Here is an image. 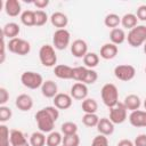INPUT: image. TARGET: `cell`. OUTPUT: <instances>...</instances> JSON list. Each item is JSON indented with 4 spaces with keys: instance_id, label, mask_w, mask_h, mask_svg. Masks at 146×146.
I'll use <instances>...</instances> for the list:
<instances>
[{
    "instance_id": "4",
    "label": "cell",
    "mask_w": 146,
    "mask_h": 146,
    "mask_svg": "<svg viewBox=\"0 0 146 146\" xmlns=\"http://www.w3.org/2000/svg\"><path fill=\"white\" fill-rule=\"evenodd\" d=\"M39 59L41 64L46 67H52L57 63V55L54 46L43 44L39 50Z\"/></svg>"
},
{
    "instance_id": "44",
    "label": "cell",
    "mask_w": 146,
    "mask_h": 146,
    "mask_svg": "<svg viewBox=\"0 0 146 146\" xmlns=\"http://www.w3.org/2000/svg\"><path fill=\"white\" fill-rule=\"evenodd\" d=\"M6 43H5V36H1V54H0V63H3L6 59Z\"/></svg>"
},
{
    "instance_id": "21",
    "label": "cell",
    "mask_w": 146,
    "mask_h": 146,
    "mask_svg": "<svg viewBox=\"0 0 146 146\" xmlns=\"http://www.w3.org/2000/svg\"><path fill=\"white\" fill-rule=\"evenodd\" d=\"M19 32H21V27L15 22H9L5 24V26L2 27V35L5 38H8L9 40L14 38H18L17 35L19 34Z\"/></svg>"
},
{
    "instance_id": "41",
    "label": "cell",
    "mask_w": 146,
    "mask_h": 146,
    "mask_svg": "<svg viewBox=\"0 0 146 146\" xmlns=\"http://www.w3.org/2000/svg\"><path fill=\"white\" fill-rule=\"evenodd\" d=\"M9 100V92L5 87H0V106L5 105Z\"/></svg>"
},
{
    "instance_id": "29",
    "label": "cell",
    "mask_w": 146,
    "mask_h": 146,
    "mask_svg": "<svg viewBox=\"0 0 146 146\" xmlns=\"http://www.w3.org/2000/svg\"><path fill=\"white\" fill-rule=\"evenodd\" d=\"M60 144H63V136L60 135V132L51 131L48 133L46 141L47 146H60Z\"/></svg>"
},
{
    "instance_id": "45",
    "label": "cell",
    "mask_w": 146,
    "mask_h": 146,
    "mask_svg": "<svg viewBox=\"0 0 146 146\" xmlns=\"http://www.w3.org/2000/svg\"><path fill=\"white\" fill-rule=\"evenodd\" d=\"M33 5L36 8H39L40 10H42L43 8H46L49 5V1L48 0H35V1H33Z\"/></svg>"
},
{
    "instance_id": "3",
    "label": "cell",
    "mask_w": 146,
    "mask_h": 146,
    "mask_svg": "<svg viewBox=\"0 0 146 146\" xmlns=\"http://www.w3.org/2000/svg\"><path fill=\"white\" fill-rule=\"evenodd\" d=\"M127 40L128 43L133 48L144 46V43L146 42V26L137 25L136 27L131 29L127 35Z\"/></svg>"
},
{
    "instance_id": "16",
    "label": "cell",
    "mask_w": 146,
    "mask_h": 146,
    "mask_svg": "<svg viewBox=\"0 0 146 146\" xmlns=\"http://www.w3.org/2000/svg\"><path fill=\"white\" fill-rule=\"evenodd\" d=\"M96 128H97L99 135H104L106 137L114 132V123L107 117L99 119V122H98Z\"/></svg>"
},
{
    "instance_id": "28",
    "label": "cell",
    "mask_w": 146,
    "mask_h": 146,
    "mask_svg": "<svg viewBox=\"0 0 146 146\" xmlns=\"http://www.w3.org/2000/svg\"><path fill=\"white\" fill-rule=\"evenodd\" d=\"M21 22L25 26H34L35 25V11L24 10L21 14Z\"/></svg>"
},
{
    "instance_id": "39",
    "label": "cell",
    "mask_w": 146,
    "mask_h": 146,
    "mask_svg": "<svg viewBox=\"0 0 146 146\" xmlns=\"http://www.w3.org/2000/svg\"><path fill=\"white\" fill-rule=\"evenodd\" d=\"M97 79H98L97 72L95 70H92V68H88L87 74H86V78H84V80H83L82 83H84V84H92V83H95L97 81Z\"/></svg>"
},
{
    "instance_id": "26",
    "label": "cell",
    "mask_w": 146,
    "mask_h": 146,
    "mask_svg": "<svg viewBox=\"0 0 146 146\" xmlns=\"http://www.w3.org/2000/svg\"><path fill=\"white\" fill-rule=\"evenodd\" d=\"M81 107L84 114H94L98 110V104L94 98H86L84 100H82Z\"/></svg>"
},
{
    "instance_id": "25",
    "label": "cell",
    "mask_w": 146,
    "mask_h": 146,
    "mask_svg": "<svg viewBox=\"0 0 146 146\" xmlns=\"http://www.w3.org/2000/svg\"><path fill=\"white\" fill-rule=\"evenodd\" d=\"M137 23H138V18L136 16V14H131V13H128V14H124L122 17H121V24L124 29H133L137 26Z\"/></svg>"
},
{
    "instance_id": "35",
    "label": "cell",
    "mask_w": 146,
    "mask_h": 146,
    "mask_svg": "<svg viewBox=\"0 0 146 146\" xmlns=\"http://www.w3.org/2000/svg\"><path fill=\"white\" fill-rule=\"evenodd\" d=\"M88 67L86 66H76L73 67V80L78 81V82H83L86 74H87Z\"/></svg>"
},
{
    "instance_id": "48",
    "label": "cell",
    "mask_w": 146,
    "mask_h": 146,
    "mask_svg": "<svg viewBox=\"0 0 146 146\" xmlns=\"http://www.w3.org/2000/svg\"><path fill=\"white\" fill-rule=\"evenodd\" d=\"M144 107H145V110H146V98H145V100H144Z\"/></svg>"
},
{
    "instance_id": "43",
    "label": "cell",
    "mask_w": 146,
    "mask_h": 146,
    "mask_svg": "<svg viewBox=\"0 0 146 146\" xmlns=\"http://www.w3.org/2000/svg\"><path fill=\"white\" fill-rule=\"evenodd\" d=\"M135 146H146V133L138 135L133 140Z\"/></svg>"
},
{
    "instance_id": "49",
    "label": "cell",
    "mask_w": 146,
    "mask_h": 146,
    "mask_svg": "<svg viewBox=\"0 0 146 146\" xmlns=\"http://www.w3.org/2000/svg\"><path fill=\"white\" fill-rule=\"evenodd\" d=\"M145 72H146V67H145Z\"/></svg>"
},
{
    "instance_id": "1",
    "label": "cell",
    "mask_w": 146,
    "mask_h": 146,
    "mask_svg": "<svg viewBox=\"0 0 146 146\" xmlns=\"http://www.w3.org/2000/svg\"><path fill=\"white\" fill-rule=\"evenodd\" d=\"M59 117V110L55 106H47L35 114V121L39 128V131L43 133H49L54 131L55 122Z\"/></svg>"
},
{
    "instance_id": "30",
    "label": "cell",
    "mask_w": 146,
    "mask_h": 146,
    "mask_svg": "<svg viewBox=\"0 0 146 146\" xmlns=\"http://www.w3.org/2000/svg\"><path fill=\"white\" fill-rule=\"evenodd\" d=\"M104 24H105V26L111 27L112 30H113V29H116V27L121 24V17H120L119 15L114 14V13L108 14V15H106L105 18H104Z\"/></svg>"
},
{
    "instance_id": "38",
    "label": "cell",
    "mask_w": 146,
    "mask_h": 146,
    "mask_svg": "<svg viewBox=\"0 0 146 146\" xmlns=\"http://www.w3.org/2000/svg\"><path fill=\"white\" fill-rule=\"evenodd\" d=\"M11 115H13V112L8 106H6V105L0 106V122L2 124L5 122L9 121L11 119Z\"/></svg>"
},
{
    "instance_id": "37",
    "label": "cell",
    "mask_w": 146,
    "mask_h": 146,
    "mask_svg": "<svg viewBox=\"0 0 146 146\" xmlns=\"http://www.w3.org/2000/svg\"><path fill=\"white\" fill-rule=\"evenodd\" d=\"M48 15L44 10H35V26H42L48 22Z\"/></svg>"
},
{
    "instance_id": "22",
    "label": "cell",
    "mask_w": 146,
    "mask_h": 146,
    "mask_svg": "<svg viewBox=\"0 0 146 146\" xmlns=\"http://www.w3.org/2000/svg\"><path fill=\"white\" fill-rule=\"evenodd\" d=\"M5 11L10 17H16L22 11V6L18 0H7L5 2Z\"/></svg>"
},
{
    "instance_id": "2",
    "label": "cell",
    "mask_w": 146,
    "mask_h": 146,
    "mask_svg": "<svg viewBox=\"0 0 146 146\" xmlns=\"http://www.w3.org/2000/svg\"><path fill=\"white\" fill-rule=\"evenodd\" d=\"M100 96L104 105L107 106L108 108L114 107L119 103V90L116 86L113 83L104 84L100 90Z\"/></svg>"
},
{
    "instance_id": "32",
    "label": "cell",
    "mask_w": 146,
    "mask_h": 146,
    "mask_svg": "<svg viewBox=\"0 0 146 146\" xmlns=\"http://www.w3.org/2000/svg\"><path fill=\"white\" fill-rule=\"evenodd\" d=\"M0 146H11L10 131L6 124L0 125Z\"/></svg>"
},
{
    "instance_id": "23",
    "label": "cell",
    "mask_w": 146,
    "mask_h": 146,
    "mask_svg": "<svg viewBox=\"0 0 146 146\" xmlns=\"http://www.w3.org/2000/svg\"><path fill=\"white\" fill-rule=\"evenodd\" d=\"M123 104H124V106H125V108H127L128 111L133 112V111L139 110V107H140V105H141V102H140L139 96H137V95H135V94H130V95H128V96L124 98Z\"/></svg>"
},
{
    "instance_id": "40",
    "label": "cell",
    "mask_w": 146,
    "mask_h": 146,
    "mask_svg": "<svg viewBox=\"0 0 146 146\" xmlns=\"http://www.w3.org/2000/svg\"><path fill=\"white\" fill-rule=\"evenodd\" d=\"M91 146H110L108 144V139L106 136L104 135H98L92 139Z\"/></svg>"
},
{
    "instance_id": "17",
    "label": "cell",
    "mask_w": 146,
    "mask_h": 146,
    "mask_svg": "<svg viewBox=\"0 0 146 146\" xmlns=\"http://www.w3.org/2000/svg\"><path fill=\"white\" fill-rule=\"evenodd\" d=\"M49 19H50V23L55 27H57V30L65 29L67 26V24H68L67 16L64 13H62V11H55L54 14H51V16H50Z\"/></svg>"
},
{
    "instance_id": "31",
    "label": "cell",
    "mask_w": 146,
    "mask_h": 146,
    "mask_svg": "<svg viewBox=\"0 0 146 146\" xmlns=\"http://www.w3.org/2000/svg\"><path fill=\"white\" fill-rule=\"evenodd\" d=\"M99 63V56L96 52H88L83 57V64L88 68H94Z\"/></svg>"
},
{
    "instance_id": "11",
    "label": "cell",
    "mask_w": 146,
    "mask_h": 146,
    "mask_svg": "<svg viewBox=\"0 0 146 146\" xmlns=\"http://www.w3.org/2000/svg\"><path fill=\"white\" fill-rule=\"evenodd\" d=\"M88 96V87L82 82H75L71 88V97L76 100H84Z\"/></svg>"
},
{
    "instance_id": "13",
    "label": "cell",
    "mask_w": 146,
    "mask_h": 146,
    "mask_svg": "<svg viewBox=\"0 0 146 146\" xmlns=\"http://www.w3.org/2000/svg\"><path fill=\"white\" fill-rule=\"evenodd\" d=\"M129 122L131 125L136 128H143L146 127V111H133L129 115Z\"/></svg>"
},
{
    "instance_id": "19",
    "label": "cell",
    "mask_w": 146,
    "mask_h": 146,
    "mask_svg": "<svg viewBox=\"0 0 146 146\" xmlns=\"http://www.w3.org/2000/svg\"><path fill=\"white\" fill-rule=\"evenodd\" d=\"M41 94L46 98H54L58 94V87H57L56 82L52 80L44 81L41 86Z\"/></svg>"
},
{
    "instance_id": "6",
    "label": "cell",
    "mask_w": 146,
    "mask_h": 146,
    "mask_svg": "<svg viewBox=\"0 0 146 146\" xmlns=\"http://www.w3.org/2000/svg\"><path fill=\"white\" fill-rule=\"evenodd\" d=\"M7 48L10 52L19 55V56H25L31 51V44L29 41L21 39V38H14L8 41Z\"/></svg>"
},
{
    "instance_id": "42",
    "label": "cell",
    "mask_w": 146,
    "mask_h": 146,
    "mask_svg": "<svg viewBox=\"0 0 146 146\" xmlns=\"http://www.w3.org/2000/svg\"><path fill=\"white\" fill-rule=\"evenodd\" d=\"M136 16L139 21H143V22H146V5H141L137 8V13H136Z\"/></svg>"
},
{
    "instance_id": "47",
    "label": "cell",
    "mask_w": 146,
    "mask_h": 146,
    "mask_svg": "<svg viewBox=\"0 0 146 146\" xmlns=\"http://www.w3.org/2000/svg\"><path fill=\"white\" fill-rule=\"evenodd\" d=\"M144 52H145V54H146V42H145V43H144Z\"/></svg>"
},
{
    "instance_id": "27",
    "label": "cell",
    "mask_w": 146,
    "mask_h": 146,
    "mask_svg": "<svg viewBox=\"0 0 146 146\" xmlns=\"http://www.w3.org/2000/svg\"><path fill=\"white\" fill-rule=\"evenodd\" d=\"M47 141V137L41 131H34L30 136V145L31 146H44Z\"/></svg>"
},
{
    "instance_id": "18",
    "label": "cell",
    "mask_w": 146,
    "mask_h": 146,
    "mask_svg": "<svg viewBox=\"0 0 146 146\" xmlns=\"http://www.w3.org/2000/svg\"><path fill=\"white\" fill-rule=\"evenodd\" d=\"M54 73L58 79H63V80L73 79V67L68 65H64V64L56 65L54 68Z\"/></svg>"
},
{
    "instance_id": "8",
    "label": "cell",
    "mask_w": 146,
    "mask_h": 146,
    "mask_svg": "<svg viewBox=\"0 0 146 146\" xmlns=\"http://www.w3.org/2000/svg\"><path fill=\"white\" fill-rule=\"evenodd\" d=\"M114 75L116 79L128 82L131 81L135 75H136V68L132 65H128V64H123V65H117L114 68Z\"/></svg>"
},
{
    "instance_id": "14",
    "label": "cell",
    "mask_w": 146,
    "mask_h": 146,
    "mask_svg": "<svg viewBox=\"0 0 146 146\" xmlns=\"http://www.w3.org/2000/svg\"><path fill=\"white\" fill-rule=\"evenodd\" d=\"M73 98L71 97V95L67 94H57L54 97V106L57 107L58 110H67L72 106V100Z\"/></svg>"
},
{
    "instance_id": "9",
    "label": "cell",
    "mask_w": 146,
    "mask_h": 146,
    "mask_svg": "<svg viewBox=\"0 0 146 146\" xmlns=\"http://www.w3.org/2000/svg\"><path fill=\"white\" fill-rule=\"evenodd\" d=\"M127 108L123 103H117L114 107L110 108V120L114 124H121L127 120Z\"/></svg>"
},
{
    "instance_id": "33",
    "label": "cell",
    "mask_w": 146,
    "mask_h": 146,
    "mask_svg": "<svg viewBox=\"0 0 146 146\" xmlns=\"http://www.w3.org/2000/svg\"><path fill=\"white\" fill-rule=\"evenodd\" d=\"M60 130L64 136H70V135H75L78 133V125L74 122H64L60 127Z\"/></svg>"
},
{
    "instance_id": "50",
    "label": "cell",
    "mask_w": 146,
    "mask_h": 146,
    "mask_svg": "<svg viewBox=\"0 0 146 146\" xmlns=\"http://www.w3.org/2000/svg\"><path fill=\"white\" fill-rule=\"evenodd\" d=\"M62 146H64V145H62Z\"/></svg>"
},
{
    "instance_id": "7",
    "label": "cell",
    "mask_w": 146,
    "mask_h": 146,
    "mask_svg": "<svg viewBox=\"0 0 146 146\" xmlns=\"http://www.w3.org/2000/svg\"><path fill=\"white\" fill-rule=\"evenodd\" d=\"M71 41V34L66 29L56 30L52 35V43L54 48L57 50H64L68 47Z\"/></svg>"
},
{
    "instance_id": "46",
    "label": "cell",
    "mask_w": 146,
    "mask_h": 146,
    "mask_svg": "<svg viewBox=\"0 0 146 146\" xmlns=\"http://www.w3.org/2000/svg\"><path fill=\"white\" fill-rule=\"evenodd\" d=\"M116 146H135V145H133V141H131L129 139H122L117 143Z\"/></svg>"
},
{
    "instance_id": "36",
    "label": "cell",
    "mask_w": 146,
    "mask_h": 146,
    "mask_svg": "<svg viewBox=\"0 0 146 146\" xmlns=\"http://www.w3.org/2000/svg\"><path fill=\"white\" fill-rule=\"evenodd\" d=\"M64 146H79L80 145V137L78 133L64 136L63 137V144Z\"/></svg>"
},
{
    "instance_id": "12",
    "label": "cell",
    "mask_w": 146,
    "mask_h": 146,
    "mask_svg": "<svg viewBox=\"0 0 146 146\" xmlns=\"http://www.w3.org/2000/svg\"><path fill=\"white\" fill-rule=\"evenodd\" d=\"M16 107L22 112H27L33 107V99L27 94H21L16 97L15 100Z\"/></svg>"
},
{
    "instance_id": "5",
    "label": "cell",
    "mask_w": 146,
    "mask_h": 146,
    "mask_svg": "<svg viewBox=\"0 0 146 146\" xmlns=\"http://www.w3.org/2000/svg\"><path fill=\"white\" fill-rule=\"evenodd\" d=\"M21 82L24 87H26L29 89H38V88H41V86L44 81H43V78L41 74L33 72V71H26V72L22 73Z\"/></svg>"
},
{
    "instance_id": "15",
    "label": "cell",
    "mask_w": 146,
    "mask_h": 146,
    "mask_svg": "<svg viewBox=\"0 0 146 146\" xmlns=\"http://www.w3.org/2000/svg\"><path fill=\"white\" fill-rule=\"evenodd\" d=\"M10 144L11 146H31L25 135L17 129L10 130Z\"/></svg>"
},
{
    "instance_id": "34",
    "label": "cell",
    "mask_w": 146,
    "mask_h": 146,
    "mask_svg": "<svg viewBox=\"0 0 146 146\" xmlns=\"http://www.w3.org/2000/svg\"><path fill=\"white\" fill-rule=\"evenodd\" d=\"M98 122H99V117L97 116L96 113H94V114H84L82 116V123L86 127H89V128L97 127Z\"/></svg>"
},
{
    "instance_id": "20",
    "label": "cell",
    "mask_w": 146,
    "mask_h": 146,
    "mask_svg": "<svg viewBox=\"0 0 146 146\" xmlns=\"http://www.w3.org/2000/svg\"><path fill=\"white\" fill-rule=\"evenodd\" d=\"M117 51H119V48L116 44L112 43V42H108V43H105L100 48V57L103 59H113L116 55H117Z\"/></svg>"
},
{
    "instance_id": "24",
    "label": "cell",
    "mask_w": 146,
    "mask_h": 146,
    "mask_svg": "<svg viewBox=\"0 0 146 146\" xmlns=\"http://www.w3.org/2000/svg\"><path fill=\"white\" fill-rule=\"evenodd\" d=\"M125 39H127V35H125V32H124L123 29L116 27V29H113L111 31V33H110V40H111V42L114 43V44H116V46L123 43L125 41Z\"/></svg>"
},
{
    "instance_id": "10",
    "label": "cell",
    "mask_w": 146,
    "mask_h": 146,
    "mask_svg": "<svg viewBox=\"0 0 146 146\" xmlns=\"http://www.w3.org/2000/svg\"><path fill=\"white\" fill-rule=\"evenodd\" d=\"M71 52L76 58H83L88 54V44L82 39H76L71 44Z\"/></svg>"
}]
</instances>
